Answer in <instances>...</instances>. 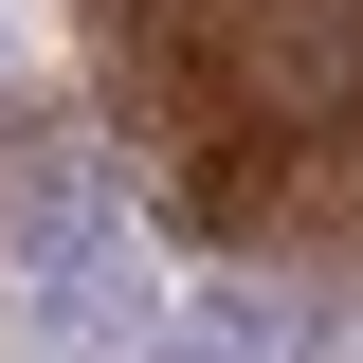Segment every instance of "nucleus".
Instances as JSON below:
<instances>
[{"mask_svg":"<svg viewBox=\"0 0 363 363\" xmlns=\"http://www.w3.org/2000/svg\"><path fill=\"white\" fill-rule=\"evenodd\" d=\"M164 363H272V309L255 291H200V309L164 327Z\"/></svg>","mask_w":363,"mask_h":363,"instance_id":"nucleus-1","label":"nucleus"}]
</instances>
